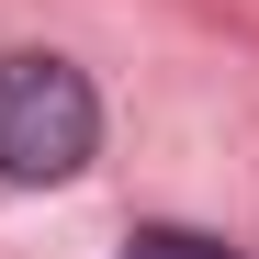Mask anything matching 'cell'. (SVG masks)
I'll return each mask as SVG.
<instances>
[{"instance_id": "1", "label": "cell", "mask_w": 259, "mask_h": 259, "mask_svg": "<svg viewBox=\"0 0 259 259\" xmlns=\"http://www.w3.org/2000/svg\"><path fill=\"white\" fill-rule=\"evenodd\" d=\"M102 158V102L68 57H0V181L57 192Z\"/></svg>"}, {"instance_id": "2", "label": "cell", "mask_w": 259, "mask_h": 259, "mask_svg": "<svg viewBox=\"0 0 259 259\" xmlns=\"http://www.w3.org/2000/svg\"><path fill=\"white\" fill-rule=\"evenodd\" d=\"M124 259H237V248L203 237V226H136V237H124Z\"/></svg>"}]
</instances>
